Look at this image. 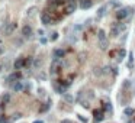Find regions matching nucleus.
<instances>
[{"label": "nucleus", "instance_id": "nucleus-1", "mask_svg": "<svg viewBox=\"0 0 135 123\" xmlns=\"http://www.w3.org/2000/svg\"><path fill=\"white\" fill-rule=\"evenodd\" d=\"M103 119V114H102V112H96V113H94V122L98 123V122H100V120Z\"/></svg>", "mask_w": 135, "mask_h": 123}, {"label": "nucleus", "instance_id": "nucleus-2", "mask_svg": "<svg viewBox=\"0 0 135 123\" xmlns=\"http://www.w3.org/2000/svg\"><path fill=\"white\" fill-rule=\"evenodd\" d=\"M13 90H16V91H19V90H22V84H20V83H16V84L13 85Z\"/></svg>", "mask_w": 135, "mask_h": 123}, {"label": "nucleus", "instance_id": "nucleus-3", "mask_svg": "<svg viewBox=\"0 0 135 123\" xmlns=\"http://www.w3.org/2000/svg\"><path fill=\"white\" fill-rule=\"evenodd\" d=\"M10 120H7L6 117H3V114H0V123H9Z\"/></svg>", "mask_w": 135, "mask_h": 123}, {"label": "nucleus", "instance_id": "nucleus-4", "mask_svg": "<svg viewBox=\"0 0 135 123\" xmlns=\"http://www.w3.org/2000/svg\"><path fill=\"white\" fill-rule=\"evenodd\" d=\"M23 33H25L26 36H28V35L31 33V29H29V28H25V29H23Z\"/></svg>", "mask_w": 135, "mask_h": 123}, {"label": "nucleus", "instance_id": "nucleus-5", "mask_svg": "<svg viewBox=\"0 0 135 123\" xmlns=\"http://www.w3.org/2000/svg\"><path fill=\"white\" fill-rule=\"evenodd\" d=\"M132 113H134L132 109H126V110H125V114H132Z\"/></svg>", "mask_w": 135, "mask_h": 123}, {"label": "nucleus", "instance_id": "nucleus-6", "mask_svg": "<svg viewBox=\"0 0 135 123\" xmlns=\"http://www.w3.org/2000/svg\"><path fill=\"white\" fill-rule=\"evenodd\" d=\"M35 123H41V122H35Z\"/></svg>", "mask_w": 135, "mask_h": 123}]
</instances>
